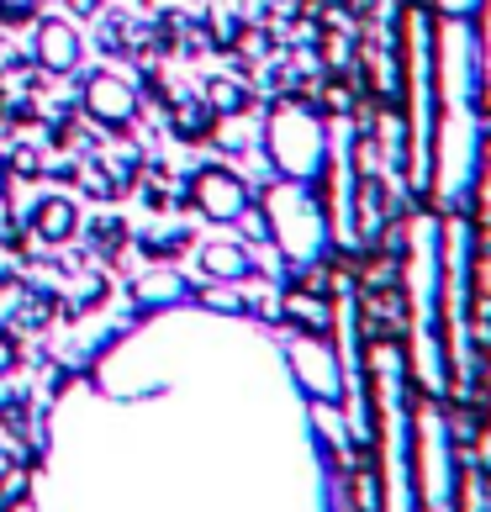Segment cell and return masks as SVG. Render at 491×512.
Returning a JSON list of instances; mask_svg holds the SVG:
<instances>
[{
  "mask_svg": "<svg viewBox=\"0 0 491 512\" xmlns=\"http://www.w3.org/2000/svg\"><path fill=\"white\" fill-rule=\"evenodd\" d=\"M191 206L206 222H243L249 217V180L228 164H201L191 175Z\"/></svg>",
  "mask_w": 491,
  "mask_h": 512,
  "instance_id": "4",
  "label": "cell"
},
{
  "mask_svg": "<svg viewBox=\"0 0 491 512\" xmlns=\"http://www.w3.org/2000/svg\"><path fill=\"white\" fill-rule=\"evenodd\" d=\"M11 169H16V175H27V180H32L37 169H43V154H37L32 143H16V148H11Z\"/></svg>",
  "mask_w": 491,
  "mask_h": 512,
  "instance_id": "15",
  "label": "cell"
},
{
  "mask_svg": "<svg viewBox=\"0 0 491 512\" xmlns=\"http://www.w3.org/2000/svg\"><path fill=\"white\" fill-rule=\"evenodd\" d=\"M470 217L491 227V132L481 138V159H476V185H470Z\"/></svg>",
  "mask_w": 491,
  "mask_h": 512,
  "instance_id": "11",
  "label": "cell"
},
{
  "mask_svg": "<svg viewBox=\"0 0 491 512\" xmlns=\"http://www.w3.org/2000/svg\"><path fill=\"white\" fill-rule=\"evenodd\" d=\"M80 111L96 127L122 132V127L138 122V90H132V80H122V74L96 69V74H85V80H80Z\"/></svg>",
  "mask_w": 491,
  "mask_h": 512,
  "instance_id": "5",
  "label": "cell"
},
{
  "mask_svg": "<svg viewBox=\"0 0 491 512\" xmlns=\"http://www.w3.org/2000/svg\"><path fill=\"white\" fill-rule=\"evenodd\" d=\"M206 106H212V111H228V117H238V111L249 106V90H243L238 80H212V85H206Z\"/></svg>",
  "mask_w": 491,
  "mask_h": 512,
  "instance_id": "14",
  "label": "cell"
},
{
  "mask_svg": "<svg viewBox=\"0 0 491 512\" xmlns=\"http://www.w3.org/2000/svg\"><path fill=\"white\" fill-rule=\"evenodd\" d=\"M328 122L307 101H275L264 117V159L280 180L291 185H317L328 175Z\"/></svg>",
  "mask_w": 491,
  "mask_h": 512,
  "instance_id": "1",
  "label": "cell"
},
{
  "mask_svg": "<svg viewBox=\"0 0 491 512\" xmlns=\"http://www.w3.org/2000/svg\"><path fill=\"white\" fill-rule=\"evenodd\" d=\"M32 59H37V69H48V74H74L80 59H85L80 27L64 22V16H43V22L32 27Z\"/></svg>",
  "mask_w": 491,
  "mask_h": 512,
  "instance_id": "6",
  "label": "cell"
},
{
  "mask_svg": "<svg viewBox=\"0 0 491 512\" xmlns=\"http://www.w3.org/2000/svg\"><path fill=\"white\" fill-rule=\"evenodd\" d=\"M90 243H96V249H117V243H122V222L117 217H101L96 227H90Z\"/></svg>",
  "mask_w": 491,
  "mask_h": 512,
  "instance_id": "16",
  "label": "cell"
},
{
  "mask_svg": "<svg viewBox=\"0 0 491 512\" xmlns=\"http://www.w3.org/2000/svg\"><path fill=\"white\" fill-rule=\"evenodd\" d=\"M0 196H6V159H0Z\"/></svg>",
  "mask_w": 491,
  "mask_h": 512,
  "instance_id": "18",
  "label": "cell"
},
{
  "mask_svg": "<svg viewBox=\"0 0 491 512\" xmlns=\"http://www.w3.org/2000/svg\"><path fill=\"white\" fill-rule=\"evenodd\" d=\"M481 37H476V80H481V106L491 111V0H481Z\"/></svg>",
  "mask_w": 491,
  "mask_h": 512,
  "instance_id": "13",
  "label": "cell"
},
{
  "mask_svg": "<svg viewBox=\"0 0 491 512\" xmlns=\"http://www.w3.org/2000/svg\"><path fill=\"white\" fill-rule=\"evenodd\" d=\"M476 6H481V0H439V11H444V16H470Z\"/></svg>",
  "mask_w": 491,
  "mask_h": 512,
  "instance_id": "17",
  "label": "cell"
},
{
  "mask_svg": "<svg viewBox=\"0 0 491 512\" xmlns=\"http://www.w3.org/2000/svg\"><path fill=\"white\" fill-rule=\"evenodd\" d=\"M32 233L43 243H74L80 238V206L69 196H43L32 206Z\"/></svg>",
  "mask_w": 491,
  "mask_h": 512,
  "instance_id": "8",
  "label": "cell"
},
{
  "mask_svg": "<svg viewBox=\"0 0 491 512\" xmlns=\"http://www.w3.org/2000/svg\"><path fill=\"white\" fill-rule=\"evenodd\" d=\"M185 296H191V286H185V275L169 270V264L138 275V286H132V301H138V307H175V301H185Z\"/></svg>",
  "mask_w": 491,
  "mask_h": 512,
  "instance_id": "9",
  "label": "cell"
},
{
  "mask_svg": "<svg viewBox=\"0 0 491 512\" xmlns=\"http://www.w3.org/2000/svg\"><path fill=\"white\" fill-rule=\"evenodd\" d=\"M175 132L185 143H201L206 132H212V106H206V96H191L180 111H175Z\"/></svg>",
  "mask_w": 491,
  "mask_h": 512,
  "instance_id": "12",
  "label": "cell"
},
{
  "mask_svg": "<svg viewBox=\"0 0 491 512\" xmlns=\"http://www.w3.org/2000/svg\"><path fill=\"white\" fill-rule=\"evenodd\" d=\"M11 512H37V507H32V502H22V507H16V502H11Z\"/></svg>",
  "mask_w": 491,
  "mask_h": 512,
  "instance_id": "19",
  "label": "cell"
},
{
  "mask_svg": "<svg viewBox=\"0 0 491 512\" xmlns=\"http://www.w3.org/2000/svg\"><path fill=\"white\" fill-rule=\"evenodd\" d=\"M264 222H270V238L275 249L286 254L291 270H317L328 259V212L317 206L312 185H291V180H275L264 191Z\"/></svg>",
  "mask_w": 491,
  "mask_h": 512,
  "instance_id": "2",
  "label": "cell"
},
{
  "mask_svg": "<svg viewBox=\"0 0 491 512\" xmlns=\"http://www.w3.org/2000/svg\"><path fill=\"white\" fill-rule=\"evenodd\" d=\"M286 359H291V375L301 381V391H307L312 402H338V396H344V365H338V349L323 333L291 338Z\"/></svg>",
  "mask_w": 491,
  "mask_h": 512,
  "instance_id": "3",
  "label": "cell"
},
{
  "mask_svg": "<svg viewBox=\"0 0 491 512\" xmlns=\"http://www.w3.org/2000/svg\"><path fill=\"white\" fill-rule=\"evenodd\" d=\"M196 264H201V275H206V280H228V286H238V280H249V275H254V254L243 249V243H233V238L201 243Z\"/></svg>",
  "mask_w": 491,
  "mask_h": 512,
  "instance_id": "7",
  "label": "cell"
},
{
  "mask_svg": "<svg viewBox=\"0 0 491 512\" xmlns=\"http://www.w3.org/2000/svg\"><path fill=\"white\" fill-rule=\"evenodd\" d=\"M280 312H286L301 333H328V328H333V301L317 296V291H286Z\"/></svg>",
  "mask_w": 491,
  "mask_h": 512,
  "instance_id": "10",
  "label": "cell"
}]
</instances>
